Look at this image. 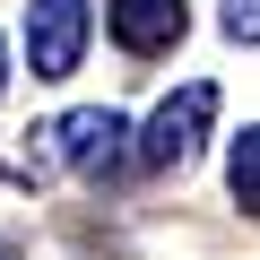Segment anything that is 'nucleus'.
<instances>
[{"mask_svg":"<svg viewBox=\"0 0 260 260\" xmlns=\"http://www.w3.org/2000/svg\"><path fill=\"white\" fill-rule=\"evenodd\" d=\"M208 121H217V87L208 78H191V87H174L156 113H148V130H130V165H148V174H174L200 139H208Z\"/></svg>","mask_w":260,"mask_h":260,"instance_id":"1","label":"nucleus"},{"mask_svg":"<svg viewBox=\"0 0 260 260\" xmlns=\"http://www.w3.org/2000/svg\"><path fill=\"white\" fill-rule=\"evenodd\" d=\"M44 139L61 148V165H70L78 182H121V174H130V121H121L113 104H78V113H61Z\"/></svg>","mask_w":260,"mask_h":260,"instance_id":"2","label":"nucleus"},{"mask_svg":"<svg viewBox=\"0 0 260 260\" xmlns=\"http://www.w3.org/2000/svg\"><path fill=\"white\" fill-rule=\"evenodd\" d=\"M87 35H95L87 0H26V61H35V78H78Z\"/></svg>","mask_w":260,"mask_h":260,"instance_id":"3","label":"nucleus"},{"mask_svg":"<svg viewBox=\"0 0 260 260\" xmlns=\"http://www.w3.org/2000/svg\"><path fill=\"white\" fill-rule=\"evenodd\" d=\"M104 26L130 61H165L182 35H191V9L182 0H104Z\"/></svg>","mask_w":260,"mask_h":260,"instance_id":"4","label":"nucleus"},{"mask_svg":"<svg viewBox=\"0 0 260 260\" xmlns=\"http://www.w3.org/2000/svg\"><path fill=\"white\" fill-rule=\"evenodd\" d=\"M225 191H234V208H243V217L260 208V130H243V139L225 148Z\"/></svg>","mask_w":260,"mask_h":260,"instance_id":"5","label":"nucleus"},{"mask_svg":"<svg viewBox=\"0 0 260 260\" xmlns=\"http://www.w3.org/2000/svg\"><path fill=\"white\" fill-rule=\"evenodd\" d=\"M217 26H225L234 44H260V0H225V9H217Z\"/></svg>","mask_w":260,"mask_h":260,"instance_id":"6","label":"nucleus"},{"mask_svg":"<svg viewBox=\"0 0 260 260\" xmlns=\"http://www.w3.org/2000/svg\"><path fill=\"white\" fill-rule=\"evenodd\" d=\"M0 87H9V44H0Z\"/></svg>","mask_w":260,"mask_h":260,"instance_id":"7","label":"nucleus"},{"mask_svg":"<svg viewBox=\"0 0 260 260\" xmlns=\"http://www.w3.org/2000/svg\"><path fill=\"white\" fill-rule=\"evenodd\" d=\"M0 260H18V251H9V243H0Z\"/></svg>","mask_w":260,"mask_h":260,"instance_id":"8","label":"nucleus"}]
</instances>
